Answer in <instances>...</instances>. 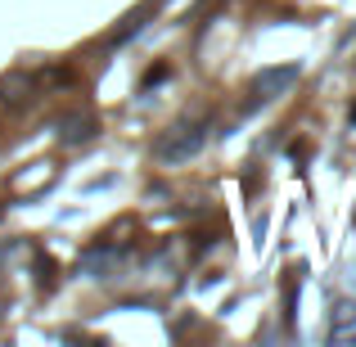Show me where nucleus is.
<instances>
[{
  "mask_svg": "<svg viewBox=\"0 0 356 347\" xmlns=\"http://www.w3.org/2000/svg\"><path fill=\"white\" fill-rule=\"evenodd\" d=\"M203 140H208V122H181V127L158 145V158H163V163H185V158H194L203 149Z\"/></svg>",
  "mask_w": 356,
  "mask_h": 347,
  "instance_id": "obj_1",
  "label": "nucleus"
},
{
  "mask_svg": "<svg viewBox=\"0 0 356 347\" xmlns=\"http://www.w3.org/2000/svg\"><path fill=\"white\" fill-rule=\"evenodd\" d=\"M356 343V307L343 302L339 307V321H334V330H330V343Z\"/></svg>",
  "mask_w": 356,
  "mask_h": 347,
  "instance_id": "obj_2",
  "label": "nucleus"
},
{
  "mask_svg": "<svg viewBox=\"0 0 356 347\" xmlns=\"http://www.w3.org/2000/svg\"><path fill=\"white\" fill-rule=\"evenodd\" d=\"M293 81H298V68H284V72L270 68V72H261V77H257V86H252V90H257V95H261V90H284V86H293Z\"/></svg>",
  "mask_w": 356,
  "mask_h": 347,
  "instance_id": "obj_3",
  "label": "nucleus"
},
{
  "mask_svg": "<svg viewBox=\"0 0 356 347\" xmlns=\"http://www.w3.org/2000/svg\"><path fill=\"white\" fill-rule=\"evenodd\" d=\"M90 131H95V122H90V118H72L68 127L59 131V136H63V140H72V145H77V140H86V136H90Z\"/></svg>",
  "mask_w": 356,
  "mask_h": 347,
  "instance_id": "obj_4",
  "label": "nucleus"
}]
</instances>
